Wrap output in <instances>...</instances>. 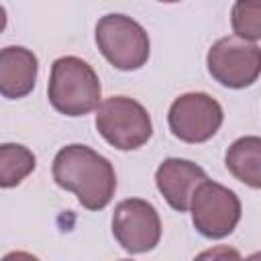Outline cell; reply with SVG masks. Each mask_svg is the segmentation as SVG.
<instances>
[{
  "label": "cell",
  "instance_id": "4fadbf2b",
  "mask_svg": "<svg viewBox=\"0 0 261 261\" xmlns=\"http://www.w3.org/2000/svg\"><path fill=\"white\" fill-rule=\"evenodd\" d=\"M230 24L234 37L247 43H257L261 39V2L259 0L234 2L230 10Z\"/></svg>",
  "mask_w": 261,
  "mask_h": 261
},
{
  "label": "cell",
  "instance_id": "3957f363",
  "mask_svg": "<svg viewBox=\"0 0 261 261\" xmlns=\"http://www.w3.org/2000/svg\"><path fill=\"white\" fill-rule=\"evenodd\" d=\"M96 45L106 61L120 71L143 67L151 53L147 31L120 12L104 14L96 24Z\"/></svg>",
  "mask_w": 261,
  "mask_h": 261
},
{
  "label": "cell",
  "instance_id": "52a82bcc",
  "mask_svg": "<svg viewBox=\"0 0 261 261\" xmlns=\"http://www.w3.org/2000/svg\"><path fill=\"white\" fill-rule=\"evenodd\" d=\"M222 106L206 92H188L177 96L167 112L171 135L190 145L212 139L222 126Z\"/></svg>",
  "mask_w": 261,
  "mask_h": 261
},
{
  "label": "cell",
  "instance_id": "5bb4252c",
  "mask_svg": "<svg viewBox=\"0 0 261 261\" xmlns=\"http://www.w3.org/2000/svg\"><path fill=\"white\" fill-rule=\"evenodd\" d=\"M192 261H241V255L234 247L228 245H216L202 253H198Z\"/></svg>",
  "mask_w": 261,
  "mask_h": 261
},
{
  "label": "cell",
  "instance_id": "ac0fdd59",
  "mask_svg": "<svg viewBox=\"0 0 261 261\" xmlns=\"http://www.w3.org/2000/svg\"><path fill=\"white\" fill-rule=\"evenodd\" d=\"M120 261H130V259H120Z\"/></svg>",
  "mask_w": 261,
  "mask_h": 261
},
{
  "label": "cell",
  "instance_id": "5b68a950",
  "mask_svg": "<svg viewBox=\"0 0 261 261\" xmlns=\"http://www.w3.org/2000/svg\"><path fill=\"white\" fill-rule=\"evenodd\" d=\"M194 228L206 239L228 237L241 220L239 196L212 179H204L192 194L190 208Z\"/></svg>",
  "mask_w": 261,
  "mask_h": 261
},
{
  "label": "cell",
  "instance_id": "e0dca14e",
  "mask_svg": "<svg viewBox=\"0 0 261 261\" xmlns=\"http://www.w3.org/2000/svg\"><path fill=\"white\" fill-rule=\"evenodd\" d=\"M241 261H261V255L259 253H253V255H249V257H245Z\"/></svg>",
  "mask_w": 261,
  "mask_h": 261
},
{
  "label": "cell",
  "instance_id": "9a60e30c",
  "mask_svg": "<svg viewBox=\"0 0 261 261\" xmlns=\"http://www.w3.org/2000/svg\"><path fill=\"white\" fill-rule=\"evenodd\" d=\"M0 261H39V257H35L33 253H27V251H10Z\"/></svg>",
  "mask_w": 261,
  "mask_h": 261
},
{
  "label": "cell",
  "instance_id": "30bf717a",
  "mask_svg": "<svg viewBox=\"0 0 261 261\" xmlns=\"http://www.w3.org/2000/svg\"><path fill=\"white\" fill-rule=\"evenodd\" d=\"M39 73L37 55L20 45L0 49V94L8 100L24 98L33 92Z\"/></svg>",
  "mask_w": 261,
  "mask_h": 261
},
{
  "label": "cell",
  "instance_id": "2e32d148",
  "mask_svg": "<svg viewBox=\"0 0 261 261\" xmlns=\"http://www.w3.org/2000/svg\"><path fill=\"white\" fill-rule=\"evenodd\" d=\"M6 29V10H4V6L0 4V33Z\"/></svg>",
  "mask_w": 261,
  "mask_h": 261
},
{
  "label": "cell",
  "instance_id": "9c48e42d",
  "mask_svg": "<svg viewBox=\"0 0 261 261\" xmlns=\"http://www.w3.org/2000/svg\"><path fill=\"white\" fill-rule=\"evenodd\" d=\"M204 179L208 177L200 165H196L190 159H179V157L163 159L155 171L157 190L161 192L165 202L177 212H186L190 208L192 194Z\"/></svg>",
  "mask_w": 261,
  "mask_h": 261
},
{
  "label": "cell",
  "instance_id": "7c38bea8",
  "mask_svg": "<svg viewBox=\"0 0 261 261\" xmlns=\"http://www.w3.org/2000/svg\"><path fill=\"white\" fill-rule=\"evenodd\" d=\"M37 167L35 153L20 143L0 145V188H16Z\"/></svg>",
  "mask_w": 261,
  "mask_h": 261
},
{
  "label": "cell",
  "instance_id": "8fae6325",
  "mask_svg": "<svg viewBox=\"0 0 261 261\" xmlns=\"http://www.w3.org/2000/svg\"><path fill=\"white\" fill-rule=\"evenodd\" d=\"M226 169L245 186L259 190L261 188V139L257 135H247L237 139L226 155Z\"/></svg>",
  "mask_w": 261,
  "mask_h": 261
},
{
  "label": "cell",
  "instance_id": "6da1fadb",
  "mask_svg": "<svg viewBox=\"0 0 261 261\" xmlns=\"http://www.w3.org/2000/svg\"><path fill=\"white\" fill-rule=\"evenodd\" d=\"M53 179L59 188L75 194L88 210L106 208L116 192V173L112 163L88 145H65L57 151L51 165Z\"/></svg>",
  "mask_w": 261,
  "mask_h": 261
},
{
  "label": "cell",
  "instance_id": "7a4b0ae2",
  "mask_svg": "<svg viewBox=\"0 0 261 261\" xmlns=\"http://www.w3.org/2000/svg\"><path fill=\"white\" fill-rule=\"evenodd\" d=\"M51 106L65 116H84L100 106L102 86L94 67L75 55L53 61L47 84Z\"/></svg>",
  "mask_w": 261,
  "mask_h": 261
},
{
  "label": "cell",
  "instance_id": "277c9868",
  "mask_svg": "<svg viewBox=\"0 0 261 261\" xmlns=\"http://www.w3.org/2000/svg\"><path fill=\"white\" fill-rule=\"evenodd\" d=\"M96 128L118 151H135L153 135L147 108L128 96H110L96 110Z\"/></svg>",
  "mask_w": 261,
  "mask_h": 261
},
{
  "label": "cell",
  "instance_id": "8992f818",
  "mask_svg": "<svg viewBox=\"0 0 261 261\" xmlns=\"http://www.w3.org/2000/svg\"><path fill=\"white\" fill-rule=\"evenodd\" d=\"M210 75L224 88L241 90L257 82L261 73V49L234 35L218 39L206 55Z\"/></svg>",
  "mask_w": 261,
  "mask_h": 261
},
{
  "label": "cell",
  "instance_id": "ba28073f",
  "mask_svg": "<svg viewBox=\"0 0 261 261\" xmlns=\"http://www.w3.org/2000/svg\"><path fill=\"white\" fill-rule=\"evenodd\" d=\"M112 234L130 255L153 251L161 239L159 212L151 202L143 198H126L114 208Z\"/></svg>",
  "mask_w": 261,
  "mask_h": 261
}]
</instances>
